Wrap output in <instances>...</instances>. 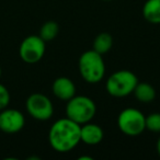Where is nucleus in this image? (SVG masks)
<instances>
[{
    "mask_svg": "<svg viewBox=\"0 0 160 160\" xmlns=\"http://www.w3.org/2000/svg\"><path fill=\"white\" fill-rule=\"evenodd\" d=\"M146 129L153 133H160V113H151L146 116Z\"/></svg>",
    "mask_w": 160,
    "mask_h": 160,
    "instance_id": "15",
    "label": "nucleus"
},
{
    "mask_svg": "<svg viewBox=\"0 0 160 160\" xmlns=\"http://www.w3.org/2000/svg\"><path fill=\"white\" fill-rule=\"evenodd\" d=\"M102 1H111V0H102Z\"/></svg>",
    "mask_w": 160,
    "mask_h": 160,
    "instance_id": "20",
    "label": "nucleus"
},
{
    "mask_svg": "<svg viewBox=\"0 0 160 160\" xmlns=\"http://www.w3.org/2000/svg\"><path fill=\"white\" fill-rule=\"evenodd\" d=\"M79 160H93V158L90 156H81V157H79Z\"/></svg>",
    "mask_w": 160,
    "mask_h": 160,
    "instance_id": "17",
    "label": "nucleus"
},
{
    "mask_svg": "<svg viewBox=\"0 0 160 160\" xmlns=\"http://www.w3.org/2000/svg\"><path fill=\"white\" fill-rule=\"evenodd\" d=\"M78 68L80 76L86 82L94 83L100 82L105 75V64L101 54L93 49L86 51L80 55L78 60Z\"/></svg>",
    "mask_w": 160,
    "mask_h": 160,
    "instance_id": "2",
    "label": "nucleus"
},
{
    "mask_svg": "<svg viewBox=\"0 0 160 160\" xmlns=\"http://www.w3.org/2000/svg\"><path fill=\"white\" fill-rule=\"evenodd\" d=\"M156 148H157V152H158V155L160 156V138L158 139V142H157V146H156Z\"/></svg>",
    "mask_w": 160,
    "mask_h": 160,
    "instance_id": "18",
    "label": "nucleus"
},
{
    "mask_svg": "<svg viewBox=\"0 0 160 160\" xmlns=\"http://www.w3.org/2000/svg\"><path fill=\"white\" fill-rule=\"evenodd\" d=\"M142 16L151 24H160V0H147L142 6Z\"/></svg>",
    "mask_w": 160,
    "mask_h": 160,
    "instance_id": "11",
    "label": "nucleus"
},
{
    "mask_svg": "<svg viewBox=\"0 0 160 160\" xmlns=\"http://www.w3.org/2000/svg\"><path fill=\"white\" fill-rule=\"evenodd\" d=\"M10 103V92L2 83H0V111L8 108Z\"/></svg>",
    "mask_w": 160,
    "mask_h": 160,
    "instance_id": "16",
    "label": "nucleus"
},
{
    "mask_svg": "<svg viewBox=\"0 0 160 160\" xmlns=\"http://www.w3.org/2000/svg\"><path fill=\"white\" fill-rule=\"evenodd\" d=\"M146 116L135 108H126L118 116V127L129 137L139 136L146 129Z\"/></svg>",
    "mask_w": 160,
    "mask_h": 160,
    "instance_id": "5",
    "label": "nucleus"
},
{
    "mask_svg": "<svg viewBox=\"0 0 160 160\" xmlns=\"http://www.w3.org/2000/svg\"><path fill=\"white\" fill-rule=\"evenodd\" d=\"M58 32H59V27L55 21H47L42 25L40 30V36L45 41V42H49L53 41L54 38L57 36Z\"/></svg>",
    "mask_w": 160,
    "mask_h": 160,
    "instance_id": "14",
    "label": "nucleus"
},
{
    "mask_svg": "<svg viewBox=\"0 0 160 160\" xmlns=\"http://www.w3.org/2000/svg\"><path fill=\"white\" fill-rule=\"evenodd\" d=\"M25 125V118L22 112L16 109H6L0 111V131L6 134L19 133Z\"/></svg>",
    "mask_w": 160,
    "mask_h": 160,
    "instance_id": "8",
    "label": "nucleus"
},
{
    "mask_svg": "<svg viewBox=\"0 0 160 160\" xmlns=\"http://www.w3.org/2000/svg\"><path fill=\"white\" fill-rule=\"evenodd\" d=\"M80 126L72 120L62 118L52 124L48 132V142L57 152H68L80 142Z\"/></svg>",
    "mask_w": 160,
    "mask_h": 160,
    "instance_id": "1",
    "label": "nucleus"
},
{
    "mask_svg": "<svg viewBox=\"0 0 160 160\" xmlns=\"http://www.w3.org/2000/svg\"><path fill=\"white\" fill-rule=\"evenodd\" d=\"M137 101L142 103H150L156 98V90L148 82H138L133 91Z\"/></svg>",
    "mask_w": 160,
    "mask_h": 160,
    "instance_id": "12",
    "label": "nucleus"
},
{
    "mask_svg": "<svg viewBox=\"0 0 160 160\" xmlns=\"http://www.w3.org/2000/svg\"><path fill=\"white\" fill-rule=\"evenodd\" d=\"M112 46H113V38L111 34L105 33V32L98 34L93 41V51L101 55L108 53L112 48Z\"/></svg>",
    "mask_w": 160,
    "mask_h": 160,
    "instance_id": "13",
    "label": "nucleus"
},
{
    "mask_svg": "<svg viewBox=\"0 0 160 160\" xmlns=\"http://www.w3.org/2000/svg\"><path fill=\"white\" fill-rule=\"evenodd\" d=\"M53 94L60 101H68L76 96V86L71 79L67 77H59L54 80L52 85Z\"/></svg>",
    "mask_w": 160,
    "mask_h": 160,
    "instance_id": "9",
    "label": "nucleus"
},
{
    "mask_svg": "<svg viewBox=\"0 0 160 160\" xmlns=\"http://www.w3.org/2000/svg\"><path fill=\"white\" fill-rule=\"evenodd\" d=\"M45 41L40 35H29L21 42L19 55L27 64H35L43 58L46 51Z\"/></svg>",
    "mask_w": 160,
    "mask_h": 160,
    "instance_id": "7",
    "label": "nucleus"
},
{
    "mask_svg": "<svg viewBox=\"0 0 160 160\" xmlns=\"http://www.w3.org/2000/svg\"><path fill=\"white\" fill-rule=\"evenodd\" d=\"M25 109L31 118L38 121H48L54 114L51 99L43 93H32L25 102Z\"/></svg>",
    "mask_w": 160,
    "mask_h": 160,
    "instance_id": "6",
    "label": "nucleus"
},
{
    "mask_svg": "<svg viewBox=\"0 0 160 160\" xmlns=\"http://www.w3.org/2000/svg\"><path fill=\"white\" fill-rule=\"evenodd\" d=\"M138 79L131 70H118L113 72L105 82L107 92L114 98H124L133 93Z\"/></svg>",
    "mask_w": 160,
    "mask_h": 160,
    "instance_id": "4",
    "label": "nucleus"
},
{
    "mask_svg": "<svg viewBox=\"0 0 160 160\" xmlns=\"http://www.w3.org/2000/svg\"><path fill=\"white\" fill-rule=\"evenodd\" d=\"M0 77H1V67H0Z\"/></svg>",
    "mask_w": 160,
    "mask_h": 160,
    "instance_id": "19",
    "label": "nucleus"
},
{
    "mask_svg": "<svg viewBox=\"0 0 160 160\" xmlns=\"http://www.w3.org/2000/svg\"><path fill=\"white\" fill-rule=\"evenodd\" d=\"M96 113V103L87 96H75L67 101L66 116L79 125L91 122Z\"/></svg>",
    "mask_w": 160,
    "mask_h": 160,
    "instance_id": "3",
    "label": "nucleus"
},
{
    "mask_svg": "<svg viewBox=\"0 0 160 160\" xmlns=\"http://www.w3.org/2000/svg\"><path fill=\"white\" fill-rule=\"evenodd\" d=\"M104 137L103 129L98 124L88 122L80 126V142L88 146H96L102 142Z\"/></svg>",
    "mask_w": 160,
    "mask_h": 160,
    "instance_id": "10",
    "label": "nucleus"
}]
</instances>
